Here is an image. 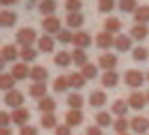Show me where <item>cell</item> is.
Instances as JSON below:
<instances>
[{"label":"cell","mask_w":149,"mask_h":135,"mask_svg":"<svg viewBox=\"0 0 149 135\" xmlns=\"http://www.w3.org/2000/svg\"><path fill=\"white\" fill-rule=\"evenodd\" d=\"M135 16V21H137V25H146V23H149V6H140L135 13H133Z\"/></svg>","instance_id":"15"},{"label":"cell","mask_w":149,"mask_h":135,"mask_svg":"<svg viewBox=\"0 0 149 135\" xmlns=\"http://www.w3.org/2000/svg\"><path fill=\"white\" fill-rule=\"evenodd\" d=\"M19 56L23 58V61H32V60H35L37 51H35L32 46H28V47H23V49L19 51Z\"/></svg>","instance_id":"36"},{"label":"cell","mask_w":149,"mask_h":135,"mask_svg":"<svg viewBox=\"0 0 149 135\" xmlns=\"http://www.w3.org/2000/svg\"><path fill=\"white\" fill-rule=\"evenodd\" d=\"M118 81H119V76H118V72H114V70H107V72L102 76V84H104L105 88H114V86L118 84Z\"/></svg>","instance_id":"17"},{"label":"cell","mask_w":149,"mask_h":135,"mask_svg":"<svg viewBox=\"0 0 149 135\" xmlns=\"http://www.w3.org/2000/svg\"><path fill=\"white\" fill-rule=\"evenodd\" d=\"M95 121L98 123V126H109V125L112 123L109 112H98V114L95 116Z\"/></svg>","instance_id":"41"},{"label":"cell","mask_w":149,"mask_h":135,"mask_svg":"<svg viewBox=\"0 0 149 135\" xmlns=\"http://www.w3.org/2000/svg\"><path fill=\"white\" fill-rule=\"evenodd\" d=\"M0 125H2V126L9 125V114L7 112H0Z\"/></svg>","instance_id":"46"},{"label":"cell","mask_w":149,"mask_h":135,"mask_svg":"<svg viewBox=\"0 0 149 135\" xmlns=\"http://www.w3.org/2000/svg\"><path fill=\"white\" fill-rule=\"evenodd\" d=\"M14 81H16V79H14L11 74H2V76H0V88L11 91L13 86H14Z\"/></svg>","instance_id":"31"},{"label":"cell","mask_w":149,"mask_h":135,"mask_svg":"<svg viewBox=\"0 0 149 135\" xmlns=\"http://www.w3.org/2000/svg\"><path fill=\"white\" fill-rule=\"evenodd\" d=\"M42 26L47 33H58L61 30V23L56 16H47L44 21H42Z\"/></svg>","instance_id":"4"},{"label":"cell","mask_w":149,"mask_h":135,"mask_svg":"<svg viewBox=\"0 0 149 135\" xmlns=\"http://www.w3.org/2000/svg\"><path fill=\"white\" fill-rule=\"evenodd\" d=\"M30 2H37V0H30Z\"/></svg>","instance_id":"53"},{"label":"cell","mask_w":149,"mask_h":135,"mask_svg":"<svg viewBox=\"0 0 149 135\" xmlns=\"http://www.w3.org/2000/svg\"><path fill=\"white\" fill-rule=\"evenodd\" d=\"M130 126V123L125 119V118H118L116 121H114V130L116 132H119V133H126V128Z\"/></svg>","instance_id":"43"},{"label":"cell","mask_w":149,"mask_h":135,"mask_svg":"<svg viewBox=\"0 0 149 135\" xmlns=\"http://www.w3.org/2000/svg\"><path fill=\"white\" fill-rule=\"evenodd\" d=\"M56 135H70V126H56Z\"/></svg>","instance_id":"45"},{"label":"cell","mask_w":149,"mask_h":135,"mask_svg":"<svg viewBox=\"0 0 149 135\" xmlns=\"http://www.w3.org/2000/svg\"><path fill=\"white\" fill-rule=\"evenodd\" d=\"M18 49H16V46H4L2 47V60L4 61H14L16 58H18Z\"/></svg>","instance_id":"22"},{"label":"cell","mask_w":149,"mask_h":135,"mask_svg":"<svg viewBox=\"0 0 149 135\" xmlns=\"http://www.w3.org/2000/svg\"><path fill=\"white\" fill-rule=\"evenodd\" d=\"M84 83H86V79H84V76H83V74L74 72V74H70V76H68V86H70V88H76V90L84 88Z\"/></svg>","instance_id":"20"},{"label":"cell","mask_w":149,"mask_h":135,"mask_svg":"<svg viewBox=\"0 0 149 135\" xmlns=\"http://www.w3.org/2000/svg\"><path fill=\"white\" fill-rule=\"evenodd\" d=\"M30 77H32L35 83H44V81L47 79V70L44 69L42 65H37V67H33V69L30 70Z\"/></svg>","instance_id":"16"},{"label":"cell","mask_w":149,"mask_h":135,"mask_svg":"<svg viewBox=\"0 0 149 135\" xmlns=\"http://www.w3.org/2000/svg\"><path fill=\"white\" fill-rule=\"evenodd\" d=\"M65 121H67V126H77L83 123V112L79 109H70L65 116Z\"/></svg>","instance_id":"8"},{"label":"cell","mask_w":149,"mask_h":135,"mask_svg":"<svg viewBox=\"0 0 149 135\" xmlns=\"http://www.w3.org/2000/svg\"><path fill=\"white\" fill-rule=\"evenodd\" d=\"M70 61H74V60H72V54L67 51H60L54 56V65H58V67H68Z\"/></svg>","instance_id":"23"},{"label":"cell","mask_w":149,"mask_h":135,"mask_svg":"<svg viewBox=\"0 0 149 135\" xmlns=\"http://www.w3.org/2000/svg\"><path fill=\"white\" fill-rule=\"evenodd\" d=\"M39 11H40L42 14L51 16V14L56 11V0H42V2L39 4Z\"/></svg>","instance_id":"26"},{"label":"cell","mask_w":149,"mask_h":135,"mask_svg":"<svg viewBox=\"0 0 149 135\" xmlns=\"http://www.w3.org/2000/svg\"><path fill=\"white\" fill-rule=\"evenodd\" d=\"M46 91H47V88L44 86V83H33L30 86V95L35 97V98H44Z\"/></svg>","instance_id":"27"},{"label":"cell","mask_w":149,"mask_h":135,"mask_svg":"<svg viewBox=\"0 0 149 135\" xmlns=\"http://www.w3.org/2000/svg\"><path fill=\"white\" fill-rule=\"evenodd\" d=\"M132 56H133V60H135V61H144V60H147L149 51H147L146 47H135V49H133V53H132Z\"/></svg>","instance_id":"40"},{"label":"cell","mask_w":149,"mask_h":135,"mask_svg":"<svg viewBox=\"0 0 149 135\" xmlns=\"http://www.w3.org/2000/svg\"><path fill=\"white\" fill-rule=\"evenodd\" d=\"M39 49H40L42 53H51V51L54 49V40H53V37L42 35V37L39 39Z\"/></svg>","instance_id":"21"},{"label":"cell","mask_w":149,"mask_h":135,"mask_svg":"<svg viewBox=\"0 0 149 135\" xmlns=\"http://www.w3.org/2000/svg\"><path fill=\"white\" fill-rule=\"evenodd\" d=\"M116 63H118V56L112 54V53H105V54H102L98 58V65L102 67V69H105V70H112L116 67Z\"/></svg>","instance_id":"5"},{"label":"cell","mask_w":149,"mask_h":135,"mask_svg":"<svg viewBox=\"0 0 149 135\" xmlns=\"http://www.w3.org/2000/svg\"><path fill=\"white\" fill-rule=\"evenodd\" d=\"M114 0H98V11L100 13H111L114 9Z\"/></svg>","instance_id":"42"},{"label":"cell","mask_w":149,"mask_h":135,"mask_svg":"<svg viewBox=\"0 0 149 135\" xmlns=\"http://www.w3.org/2000/svg\"><path fill=\"white\" fill-rule=\"evenodd\" d=\"M67 88H68V77L60 76V77H56V79H54V83H53V90H54V91L61 93V91H65Z\"/></svg>","instance_id":"34"},{"label":"cell","mask_w":149,"mask_h":135,"mask_svg":"<svg viewBox=\"0 0 149 135\" xmlns=\"http://www.w3.org/2000/svg\"><path fill=\"white\" fill-rule=\"evenodd\" d=\"M147 33H149V28H147L146 25H135V26L132 28V37H133V39H137V40L146 39V37H147Z\"/></svg>","instance_id":"29"},{"label":"cell","mask_w":149,"mask_h":135,"mask_svg":"<svg viewBox=\"0 0 149 135\" xmlns=\"http://www.w3.org/2000/svg\"><path fill=\"white\" fill-rule=\"evenodd\" d=\"M4 102H6V105H9V107L19 109V107L23 105V102H25V97H23L21 91H18V90H11V91L6 93Z\"/></svg>","instance_id":"2"},{"label":"cell","mask_w":149,"mask_h":135,"mask_svg":"<svg viewBox=\"0 0 149 135\" xmlns=\"http://www.w3.org/2000/svg\"><path fill=\"white\" fill-rule=\"evenodd\" d=\"M74 46L79 47V49L91 46V35L86 33V32H77L76 35H74Z\"/></svg>","instance_id":"9"},{"label":"cell","mask_w":149,"mask_h":135,"mask_svg":"<svg viewBox=\"0 0 149 135\" xmlns=\"http://www.w3.org/2000/svg\"><path fill=\"white\" fill-rule=\"evenodd\" d=\"M28 118H30L28 109L19 107V109H14V112H13V116H11V121H13L14 125H21V126H25V123L28 121Z\"/></svg>","instance_id":"7"},{"label":"cell","mask_w":149,"mask_h":135,"mask_svg":"<svg viewBox=\"0 0 149 135\" xmlns=\"http://www.w3.org/2000/svg\"><path fill=\"white\" fill-rule=\"evenodd\" d=\"M16 40H18V44H21L23 47H28V46H32V44L37 40V33H35L33 28H21V30L16 33Z\"/></svg>","instance_id":"1"},{"label":"cell","mask_w":149,"mask_h":135,"mask_svg":"<svg viewBox=\"0 0 149 135\" xmlns=\"http://www.w3.org/2000/svg\"><path fill=\"white\" fill-rule=\"evenodd\" d=\"M0 135H11V130L7 126H2V128H0Z\"/></svg>","instance_id":"48"},{"label":"cell","mask_w":149,"mask_h":135,"mask_svg":"<svg viewBox=\"0 0 149 135\" xmlns=\"http://www.w3.org/2000/svg\"><path fill=\"white\" fill-rule=\"evenodd\" d=\"M128 104L125 102V100H116L114 104H112V112L116 114V116H119V118H123L125 114H128Z\"/></svg>","instance_id":"28"},{"label":"cell","mask_w":149,"mask_h":135,"mask_svg":"<svg viewBox=\"0 0 149 135\" xmlns=\"http://www.w3.org/2000/svg\"><path fill=\"white\" fill-rule=\"evenodd\" d=\"M19 135H37V128H33V126H23L19 130Z\"/></svg>","instance_id":"44"},{"label":"cell","mask_w":149,"mask_h":135,"mask_svg":"<svg viewBox=\"0 0 149 135\" xmlns=\"http://www.w3.org/2000/svg\"><path fill=\"white\" fill-rule=\"evenodd\" d=\"M95 40H97V46L102 47V49H107V47L114 46V42H116V39H112V33H109V32H102V33H98Z\"/></svg>","instance_id":"10"},{"label":"cell","mask_w":149,"mask_h":135,"mask_svg":"<svg viewBox=\"0 0 149 135\" xmlns=\"http://www.w3.org/2000/svg\"><path fill=\"white\" fill-rule=\"evenodd\" d=\"M105 30H107L109 33H116V32H119V30H121V21L116 19V18H109V19L105 21Z\"/></svg>","instance_id":"35"},{"label":"cell","mask_w":149,"mask_h":135,"mask_svg":"<svg viewBox=\"0 0 149 135\" xmlns=\"http://www.w3.org/2000/svg\"><path fill=\"white\" fill-rule=\"evenodd\" d=\"M83 23H84V16L81 13H70L67 16V25L70 28H79Z\"/></svg>","instance_id":"19"},{"label":"cell","mask_w":149,"mask_h":135,"mask_svg":"<svg viewBox=\"0 0 149 135\" xmlns=\"http://www.w3.org/2000/svg\"><path fill=\"white\" fill-rule=\"evenodd\" d=\"M105 100H107V95L100 90H97L90 95V105H93V107H102L105 104Z\"/></svg>","instance_id":"18"},{"label":"cell","mask_w":149,"mask_h":135,"mask_svg":"<svg viewBox=\"0 0 149 135\" xmlns=\"http://www.w3.org/2000/svg\"><path fill=\"white\" fill-rule=\"evenodd\" d=\"M130 126L133 128L135 133H146V130L149 128V121H147L146 118H142V116H137V118L132 119Z\"/></svg>","instance_id":"12"},{"label":"cell","mask_w":149,"mask_h":135,"mask_svg":"<svg viewBox=\"0 0 149 135\" xmlns=\"http://www.w3.org/2000/svg\"><path fill=\"white\" fill-rule=\"evenodd\" d=\"M83 7V2L81 0H65V9L70 13H79V9Z\"/></svg>","instance_id":"38"},{"label":"cell","mask_w":149,"mask_h":135,"mask_svg":"<svg viewBox=\"0 0 149 135\" xmlns=\"http://www.w3.org/2000/svg\"><path fill=\"white\" fill-rule=\"evenodd\" d=\"M67 104L70 105V109H81L83 104H84V98H83L81 95H77V93H72V95L67 98Z\"/></svg>","instance_id":"30"},{"label":"cell","mask_w":149,"mask_h":135,"mask_svg":"<svg viewBox=\"0 0 149 135\" xmlns=\"http://www.w3.org/2000/svg\"><path fill=\"white\" fill-rule=\"evenodd\" d=\"M39 109L46 114V112H53L54 109H56V102L51 98V97H44V98H40L39 100Z\"/></svg>","instance_id":"25"},{"label":"cell","mask_w":149,"mask_h":135,"mask_svg":"<svg viewBox=\"0 0 149 135\" xmlns=\"http://www.w3.org/2000/svg\"><path fill=\"white\" fill-rule=\"evenodd\" d=\"M147 81H149V72H147Z\"/></svg>","instance_id":"51"},{"label":"cell","mask_w":149,"mask_h":135,"mask_svg":"<svg viewBox=\"0 0 149 135\" xmlns=\"http://www.w3.org/2000/svg\"><path fill=\"white\" fill-rule=\"evenodd\" d=\"M125 83H126L130 88H139V86H142V83H144V76H142L140 70L132 69V70H128V72L125 74Z\"/></svg>","instance_id":"3"},{"label":"cell","mask_w":149,"mask_h":135,"mask_svg":"<svg viewBox=\"0 0 149 135\" xmlns=\"http://www.w3.org/2000/svg\"><path fill=\"white\" fill-rule=\"evenodd\" d=\"M119 9L123 13H135L137 7V0H119Z\"/></svg>","instance_id":"33"},{"label":"cell","mask_w":149,"mask_h":135,"mask_svg":"<svg viewBox=\"0 0 149 135\" xmlns=\"http://www.w3.org/2000/svg\"><path fill=\"white\" fill-rule=\"evenodd\" d=\"M40 125H42V128H54V126H56V118H54V114H53V112L42 114Z\"/></svg>","instance_id":"32"},{"label":"cell","mask_w":149,"mask_h":135,"mask_svg":"<svg viewBox=\"0 0 149 135\" xmlns=\"http://www.w3.org/2000/svg\"><path fill=\"white\" fill-rule=\"evenodd\" d=\"M18 0H0V4H4V6H11V4H16Z\"/></svg>","instance_id":"49"},{"label":"cell","mask_w":149,"mask_h":135,"mask_svg":"<svg viewBox=\"0 0 149 135\" xmlns=\"http://www.w3.org/2000/svg\"><path fill=\"white\" fill-rule=\"evenodd\" d=\"M11 76H13L16 81H21V79H25V77L30 76V70H28V67H26L25 63H16V65L13 67V70H11Z\"/></svg>","instance_id":"11"},{"label":"cell","mask_w":149,"mask_h":135,"mask_svg":"<svg viewBox=\"0 0 149 135\" xmlns=\"http://www.w3.org/2000/svg\"><path fill=\"white\" fill-rule=\"evenodd\" d=\"M88 135H102V130L98 126H90L88 128Z\"/></svg>","instance_id":"47"},{"label":"cell","mask_w":149,"mask_h":135,"mask_svg":"<svg viewBox=\"0 0 149 135\" xmlns=\"http://www.w3.org/2000/svg\"><path fill=\"white\" fill-rule=\"evenodd\" d=\"M81 74L84 76V79H93V77H97V67L91 65V63H86V65L83 67Z\"/></svg>","instance_id":"39"},{"label":"cell","mask_w":149,"mask_h":135,"mask_svg":"<svg viewBox=\"0 0 149 135\" xmlns=\"http://www.w3.org/2000/svg\"><path fill=\"white\" fill-rule=\"evenodd\" d=\"M56 39H58L61 44H70V42H74V35H72L70 30H60V32L56 33Z\"/></svg>","instance_id":"37"},{"label":"cell","mask_w":149,"mask_h":135,"mask_svg":"<svg viewBox=\"0 0 149 135\" xmlns=\"http://www.w3.org/2000/svg\"><path fill=\"white\" fill-rule=\"evenodd\" d=\"M114 46H116L118 51L125 53V51H128V49L132 47V37H128V35H125V33H119V35L116 37Z\"/></svg>","instance_id":"14"},{"label":"cell","mask_w":149,"mask_h":135,"mask_svg":"<svg viewBox=\"0 0 149 135\" xmlns=\"http://www.w3.org/2000/svg\"><path fill=\"white\" fill-rule=\"evenodd\" d=\"M119 135H128V133H119Z\"/></svg>","instance_id":"52"},{"label":"cell","mask_w":149,"mask_h":135,"mask_svg":"<svg viewBox=\"0 0 149 135\" xmlns=\"http://www.w3.org/2000/svg\"><path fill=\"white\" fill-rule=\"evenodd\" d=\"M146 102H147V98H146V95H142V93H132V95L128 97V105H130L132 109H135V111L144 109Z\"/></svg>","instance_id":"6"},{"label":"cell","mask_w":149,"mask_h":135,"mask_svg":"<svg viewBox=\"0 0 149 135\" xmlns=\"http://www.w3.org/2000/svg\"><path fill=\"white\" fill-rule=\"evenodd\" d=\"M72 60H74V63H76V65H79V67H84V65L88 63V54H86L83 49L76 47V49L72 51Z\"/></svg>","instance_id":"24"},{"label":"cell","mask_w":149,"mask_h":135,"mask_svg":"<svg viewBox=\"0 0 149 135\" xmlns=\"http://www.w3.org/2000/svg\"><path fill=\"white\" fill-rule=\"evenodd\" d=\"M146 98H147V102H149V91H147V95H146Z\"/></svg>","instance_id":"50"},{"label":"cell","mask_w":149,"mask_h":135,"mask_svg":"<svg viewBox=\"0 0 149 135\" xmlns=\"http://www.w3.org/2000/svg\"><path fill=\"white\" fill-rule=\"evenodd\" d=\"M18 21V16L11 11H2L0 13V26L4 28H9V26H14V23Z\"/></svg>","instance_id":"13"}]
</instances>
